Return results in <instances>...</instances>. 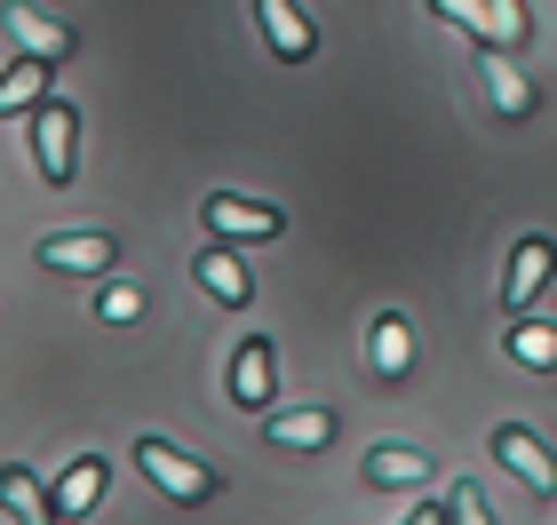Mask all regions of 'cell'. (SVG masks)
I'll list each match as a JSON object with an SVG mask.
<instances>
[{"instance_id":"obj_1","label":"cell","mask_w":557,"mask_h":525,"mask_svg":"<svg viewBox=\"0 0 557 525\" xmlns=\"http://www.w3.org/2000/svg\"><path fill=\"white\" fill-rule=\"evenodd\" d=\"M136 470L151 486L168 493V502H184V510H199V502H215V470L199 462V454H184V446H168V438H136Z\"/></svg>"},{"instance_id":"obj_2","label":"cell","mask_w":557,"mask_h":525,"mask_svg":"<svg viewBox=\"0 0 557 525\" xmlns=\"http://www.w3.org/2000/svg\"><path fill=\"white\" fill-rule=\"evenodd\" d=\"M81 152V120H72V104H33V160H40V175L48 184H72V160Z\"/></svg>"},{"instance_id":"obj_3","label":"cell","mask_w":557,"mask_h":525,"mask_svg":"<svg viewBox=\"0 0 557 525\" xmlns=\"http://www.w3.org/2000/svg\"><path fill=\"white\" fill-rule=\"evenodd\" d=\"M112 255H120L112 232H48V239L33 247L40 271H72V279H96V271H112Z\"/></svg>"},{"instance_id":"obj_4","label":"cell","mask_w":557,"mask_h":525,"mask_svg":"<svg viewBox=\"0 0 557 525\" xmlns=\"http://www.w3.org/2000/svg\"><path fill=\"white\" fill-rule=\"evenodd\" d=\"M494 462H510V478H525V493H557V454L525 422H494Z\"/></svg>"},{"instance_id":"obj_5","label":"cell","mask_w":557,"mask_h":525,"mask_svg":"<svg viewBox=\"0 0 557 525\" xmlns=\"http://www.w3.org/2000/svg\"><path fill=\"white\" fill-rule=\"evenodd\" d=\"M199 223H208L215 239H278V232H287L278 208H263V199H232V191H215L208 208H199Z\"/></svg>"},{"instance_id":"obj_6","label":"cell","mask_w":557,"mask_h":525,"mask_svg":"<svg viewBox=\"0 0 557 525\" xmlns=\"http://www.w3.org/2000/svg\"><path fill=\"white\" fill-rule=\"evenodd\" d=\"M256 24H263V40H271V57H287V64H302L319 48V24L295 9V0H256Z\"/></svg>"},{"instance_id":"obj_7","label":"cell","mask_w":557,"mask_h":525,"mask_svg":"<svg viewBox=\"0 0 557 525\" xmlns=\"http://www.w3.org/2000/svg\"><path fill=\"white\" fill-rule=\"evenodd\" d=\"M359 478H367V486H383V493H414V486L438 478V470H430V454H414V446H367Z\"/></svg>"},{"instance_id":"obj_8","label":"cell","mask_w":557,"mask_h":525,"mask_svg":"<svg viewBox=\"0 0 557 525\" xmlns=\"http://www.w3.org/2000/svg\"><path fill=\"white\" fill-rule=\"evenodd\" d=\"M549 271H557V247H549V239H518V255H510V287H502V303H510V311L525 318V311L542 303Z\"/></svg>"},{"instance_id":"obj_9","label":"cell","mask_w":557,"mask_h":525,"mask_svg":"<svg viewBox=\"0 0 557 525\" xmlns=\"http://www.w3.org/2000/svg\"><path fill=\"white\" fill-rule=\"evenodd\" d=\"M0 24L16 33V48H24V57H48V64H64V57H72V33H64L57 16H40L33 0H9V9H0Z\"/></svg>"},{"instance_id":"obj_10","label":"cell","mask_w":557,"mask_h":525,"mask_svg":"<svg viewBox=\"0 0 557 525\" xmlns=\"http://www.w3.org/2000/svg\"><path fill=\"white\" fill-rule=\"evenodd\" d=\"M104 478H112V470L96 462V454H81V462H72L64 478H57V493H48V510H57V525H72V517H88L96 502H104Z\"/></svg>"},{"instance_id":"obj_11","label":"cell","mask_w":557,"mask_h":525,"mask_svg":"<svg viewBox=\"0 0 557 525\" xmlns=\"http://www.w3.org/2000/svg\"><path fill=\"white\" fill-rule=\"evenodd\" d=\"M478 80H486V96H494L502 120H525V112H534V80H525L502 48H486V57H478Z\"/></svg>"},{"instance_id":"obj_12","label":"cell","mask_w":557,"mask_h":525,"mask_svg":"<svg viewBox=\"0 0 557 525\" xmlns=\"http://www.w3.org/2000/svg\"><path fill=\"white\" fill-rule=\"evenodd\" d=\"M271 383H278V374H271V342H263V335H247V342H239V359H232V407H247V414L271 407Z\"/></svg>"},{"instance_id":"obj_13","label":"cell","mask_w":557,"mask_h":525,"mask_svg":"<svg viewBox=\"0 0 557 525\" xmlns=\"http://www.w3.org/2000/svg\"><path fill=\"white\" fill-rule=\"evenodd\" d=\"M0 510L16 525H57V510H48V493H40V478L24 462H0Z\"/></svg>"},{"instance_id":"obj_14","label":"cell","mask_w":557,"mask_h":525,"mask_svg":"<svg viewBox=\"0 0 557 525\" xmlns=\"http://www.w3.org/2000/svg\"><path fill=\"white\" fill-rule=\"evenodd\" d=\"M191 279L208 287L215 303H232V311L247 303V295H256V279H247V263H239V255H223V247H208V255L191 263Z\"/></svg>"},{"instance_id":"obj_15","label":"cell","mask_w":557,"mask_h":525,"mask_svg":"<svg viewBox=\"0 0 557 525\" xmlns=\"http://www.w3.org/2000/svg\"><path fill=\"white\" fill-rule=\"evenodd\" d=\"M367 359H374V374H407L414 366V327L398 311H383V318H374V335H367Z\"/></svg>"},{"instance_id":"obj_16","label":"cell","mask_w":557,"mask_h":525,"mask_svg":"<svg viewBox=\"0 0 557 525\" xmlns=\"http://www.w3.org/2000/svg\"><path fill=\"white\" fill-rule=\"evenodd\" d=\"M40 96H48V57H16L9 72H0V120L33 112Z\"/></svg>"},{"instance_id":"obj_17","label":"cell","mask_w":557,"mask_h":525,"mask_svg":"<svg viewBox=\"0 0 557 525\" xmlns=\"http://www.w3.org/2000/svg\"><path fill=\"white\" fill-rule=\"evenodd\" d=\"M263 438H271V446H311V454H319V446L335 438V414H326V407H302V414H271V422H263Z\"/></svg>"},{"instance_id":"obj_18","label":"cell","mask_w":557,"mask_h":525,"mask_svg":"<svg viewBox=\"0 0 557 525\" xmlns=\"http://www.w3.org/2000/svg\"><path fill=\"white\" fill-rule=\"evenodd\" d=\"M430 9H438V16H454V24L470 33V40L502 48V40H494V0H430Z\"/></svg>"},{"instance_id":"obj_19","label":"cell","mask_w":557,"mask_h":525,"mask_svg":"<svg viewBox=\"0 0 557 525\" xmlns=\"http://www.w3.org/2000/svg\"><path fill=\"white\" fill-rule=\"evenodd\" d=\"M510 350H518V366L557 374V327H518V335H510Z\"/></svg>"},{"instance_id":"obj_20","label":"cell","mask_w":557,"mask_h":525,"mask_svg":"<svg viewBox=\"0 0 557 525\" xmlns=\"http://www.w3.org/2000/svg\"><path fill=\"white\" fill-rule=\"evenodd\" d=\"M96 318H112V327H136V318H144V295H136V287H104V295H96Z\"/></svg>"},{"instance_id":"obj_21","label":"cell","mask_w":557,"mask_h":525,"mask_svg":"<svg viewBox=\"0 0 557 525\" xmlns=\"http://www.w3.org/2000/svg\"><path fill=\"white\" fill-rule=\"evenodd\" d=\"M446 525H494V517H486V502H478V486H470V478H462V486L446 493Z\"/></svg>"},{"instance_id":"obj_22","label":"cell","mask_w":557,"mask_h":525,"mask_svg":"<svg viewBox=\"0 0 557 525\" xmlns=\"http://www.w3.org/2000/svg\"><path fill=\"white\" fill-rule=\"evenodd\" d=\"M494 40H502V48L525 40V0H494Z\"/></svg>"},{"instance_id":"obj_23","label":"cell","mask_w":557,"mask_h":525,"mask_svg":"<svg viewBox=\"0 0 557 525\" xmlns=\"http://www.w3.org/2000/svg\"><path fill=\"white\" fill-rule=\"evenodd\" d=\"M407 525H446V510H438V502H422V510H414Z\"/></svg>"}]
</instances>
